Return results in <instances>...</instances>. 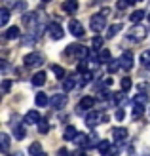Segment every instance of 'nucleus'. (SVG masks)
<instances>
[{
  "mask_svg": "<svg viewBox=\"0 0 150 156\" xmlns=\"http://www.w3.org/2000/svg\"><path fill=\"white\" fill-rule=\"evenodd\" d=\"M40 122V114H38V111H29L25 114V124H38Z\"/></svg>",
  "mask_w": 150,
  "mask_h": 156,
  "instance_id": "14",
  "label": "nucleus"
},
{
  "mask_svg": "<svg viewBox=\"0 0 150 156\" xmlns=\"http://www.w3.org/2000/svg\"><path fill=\"white\" fill-rule=\"evenodd\" d=\"M76 128L74 126H67L65 128V133H63V139H65V141H74V137H76Z\"/></svg>",
  "mask_w": 150,
  "mask_h": 156,
  "instance_id": "16",
  "label": "nucleus"
},
{
  "mask_svg": "<svg viewBox=\"0 0 150 156\" xmlns=\"http://www.w3.org/2000/svg\"><path fill=\"white\" fill-rule=\"evenodd\" d=\"M89 80H93V73L91 71H82V76H80V84H88Z\"/></svg>",
  "mask_w": 150,
  "mask_h": 156,
  "instance_id": "24",
  "label": "nucleus"
},
{
  "mask_svg": "<svg viewBox=\"0 0 150 156\" xmlns=\"http://www.w3.org/2000/svg\"><path fill=\"white\" fill-rule=\"evenodd\" d=\"M29 152L30 154H42V147L38 145V143H33V145H30V149H29Z\"/></svg>",
  "mask_w": 150,
  "mask_h": 156,
  "instance_id": "36",
  "label": "nucleus"
},
{
  "mask_svg": "<svg viewBox=\"0 0 150 156\" xmlns=\"http://www.w3.org/2000/svg\"><path fill=\"white\" fill-rule=\"evenodd\" d=\"M112 95H114V93H110L108 90H101V91H99V99H101V101H106V99H112Z\"/></svg>",
  "mask_w": 150,
  "mask_h": 156,
  "instance_id": "34",
  "label": "nucleus"
},
{
  "mask_svg": "<svg viewBox=\"0 0 150 156\" xmlns=\"http://www.w3.org/2000/svg\"><path fill=\"white\" fill-rule=\"evenodd\" d=\"M8 21H10V10L2 8V12H0V27H6Z\"/></svg>",
  "mask_w": 150,
  "mask_h": 156,
  "instance_id": "23",
  "label": "nucleus"
},
{
  "mask_svg": "<svg viewBox=\"0 0 150 156\" xmlns=\"http://www.w3.org/2000/svg\"><path fill=\"white\" fill-rule=\"evenodd\" d=\"M50 105L55 108V111H59V108H63L67 105V95H53L50 99Z\"/></svg>",
  "mask_w": 150,
  "mask_h": 156,
  "instance_id": "11",
  "label": "nucleus"
},
{
  "mask_svg": "<svg viewBox=\"0 0 150 156\" xmlns=\"http://www.w3.org/2000/svg\"><path fill=\"white\" fill-rule=\"evenodd\" d=\"M101 122H108V114L99 112V111H91L89 114H85V126L88 128H95Z\"/></svg>",
  "mask_w": 150,
  "mask_h": 156,
  "instance_id": "1",
  "label": "nucleus"
},
{
  "mask_svg": "<svg viewBox=\"0 0 150 156\" xmlns=\"http://www.w3.org/2000/svg\"><path fill=\"white\" fill-rule=\"evenodd\" d=\"M125 137H127V129H125V128H114L112 129V139L116 143H122Z\"/></svg>",
  "mask_w": 150,
  "mask_h": 156,
  "instance_id": "12",
  "label": "nucleus"
},
{
  "mask_svg": "<svg viewBox=\"0 0 150 156\" xmlns=\"http://www.w3.org/2000/svg\"><path fill=\"white\" fill-rule=\"evenodd\" d=\"M30 80H33V86H36V88H38V86H44L46 84V73L44 71H38L33 78H30Z\"/></svg>",
  "mask_w": 150,
  "mask_h": 156,
  "instance_id": "15",
  "label": "nucleus"
},
{
  "mask_svg": "<svg viewBox=\"0 0 150 156\" xmlns=\"http://www.w3.org/2000/svg\"><path fill=\"white\" fill-rule=\"evenodd\" d=\"M38 131H40V133H48V131H50L48 120H40V122H38Z\"/></svg>",
  "mask_w": 150,
  "mask_h": 156,
  "instance_id": "31",
  "label": "nucleus"
},
{
  "mask_svg": "<svg viewBox=\"0 0 150 156\" xmlns=\"http://www.w3.org/2000/svg\"><path fill=\"white\" fill-rule=\"evenodd\" d=\"M145 36H146V29L143 25H139V23H135V27L127 30V38H129V40H133V42L145 40Z\"/></svg>",
  "mask_w": 150,
  "mask_h": 156,
  "instance_id": "4",
  "label": "nucleus"
},
{
  "mask_svg": "<svg viewBox=\"0 0 150 156\" xmlns=\"http://www.w3.org/2000/svg\"><path fill=\"white\" fill-rule=\"evenodd\" d=\"M97 57H99V63H108L110 61V51L108 50H101Z\"/></svg>",
  "mask_w": 150,
  "mask_h": 156,
  "instance_id": "25",
  "label": "nucleus"
},
{
  "mask_svg": "<svg viewBox=\"0 0 150 156\" xmlns=\"http://www.w3.org/2000/svg\"><path fill=\"white\" fill-rule=\"evenodd\" d=\"M23 63H25V67H40V65H44V55L38 51H30L29 55H25Z\"/></svg>",
  "mask_w": 150,
  "mask_h": 156,
  "instance_id": "5",
  "label": "nucleus"
},
{
  "mask_svg": "<svg viewBox=\"0 0 150 156\" xmlns=\"http://www.w3.org/2000/svg\"><path fill=\"white\" fill-rule=\"evenodd\" d=\"M122 30V25H112L108 30H106V38H112V36H116V33H120Z\"/></svg>",
  "mask_w": 150,
  "mask_h": 156,
  "instance_id": "30",
  "label": "nucleus"
},
{
  "mask_svg": "<svg viewBox=\"0 0 150 156\" xmlns=\"http://www.w3.org/2000/svg\"><path fill=\"white\" fill-rule=\"evenodd\" d=\"M141 65H145V67H150V50H148V51H143V53H141Z\"/></svg>",
  "mask_w": 150,
  "mask_h": 156,
  "instance_id": "32",
  "label": "nucleus"
},
{
  "mask_svg": "<svg viewBox=\"0 0 150 156\" xmlns=\"http://www.w3.org/2000/svg\"><path fill=\"white\" fill-rule=\"evenodd\" d=\"M0 145H2V151H4V152L10 149V137H8V133H2V135H0Z\"/></svg>",
  "mask_w": 150,
  "mask_h": 156,
  "instance_id": "27",
  "label": "nucleus"
},
{
  "mask_svg": "<svg viewBox=\"0 0 150 156\" xmlns=\"http://www.w3.org/2000/svg\"><path fill=\"white\" fill-rule=\"evenodd\" d=\"M101 46H103V38L95 36V38H93V50H101Z\"/></svg>",
  "mask_w": 150,
  "mask_h": 156,
  "instance_id": "37",
  "label": "nucleus"
},
{
  "mask_svg": "<svg viewBox=\"0 0 150 156\" xmlns=\"http://www.w3.org/2000/svg\"><path fill=\"white\" fill-rule=\"evenodd\" d=\"M63 12H67V13H74L78 10V4L74 2V0H67V2H63Z\"/></svg>",
  "mask_w": 150,
  "mask_h": 156,
  "instance_id": "17",
  "label": "nucleus"
},
{
  "mask_svg": "<svg viewBox=\"0 0 150 156\" xmlns=\"http://www.w3.org/2000/svg\"><path fill=\"white\" fill-rule=\"evenodd\" d=\"M68 30H70V34H74L76 38H82V36H84V27H82V23L76 21V19H70Z\"/></svg>",
  "mask_w": 150,
  "mask_h": 156,
  "instance_id": "9",
  "label": "nucleus"
},
{
  "mask_svg": "<svg viewBox=\"0 0 150 156\" xmlns=\"http://www.w3.org/2000/svg\"><path fill=\"white\" fill-rule=\"evenodd\" d=\"M124 90L122 91H118V93H114V95H112V101H114V103H124V99H125V95H124Z\"/></svg>",
  "mask_w": 150,
  "mask_h": 156,
  "instance_id": "35",
  "label": "nucleus"
},
{
  "mask_svg": "<svg viewBox=\"0 0 150 156\" xmlns=\"http://www.w3.org/2000/svg\"><path fill=\"white\" fill-rule=\"evenodd\" d=\"M120 90H124V91H129V90H131V78H122Z\"/></svg>",
  "mask_w": 150,
  "mask_h": 156,
  "instance_id": "33",
  "label": "nucleus"
},
{
  "mask_svg": "<svg viewBox=\"0 0 150 156\" xmlns=\"http://www.w3.org/2000/svg\"><path fill=\"white\" fill-rule=\"evenodd\" d=\"M4 36L8 38V40H15V38H19V27H10L4 33Z\"/></svg>",
  "mask_w": 150,
  "mask_h": 156,
  "instance_id": "22",
  "label": "nucleus"
},
{
  "mask_svg": "<svg viewBox=\"0 0 150 156\" xmlns=\"http://www.w3.org/2000/svg\"><path fill=\"white\" fill-rule=\"evenodd\" d=\"M135 101H139V103H146V95L145 93H139V95L135 97Z\"/></svg>",
  "mask_w": 150,
  "mask_h": 156,
  "instance_id": "41",
  "label": "nucleus"
},
{
  "mask_svg": "<svg viewBox=\"0 0 150 156\" xmlns=\"http://www.w3.org/2000/svg\"><path fill=\"white\" fill-rule=\"evenodd\" d=\"M106 15L105 13H95V15H91V19H89V27L93 33H101L103 29L106 27Z\"/></svg>",
  "mask_w": 150,
  "mask_h": 156,
  "instance_id": "3",
  "label": "nucleus"
},
{
  "mask_svg": "<svg viewBox=\"0 0 150 156\" xmlns=\"http://www.w3.org/2000/svg\"><path fill=\"white\" fill-rule=\"evenodd\" d=\"M51 71H53V74L57 76L59 80H61V78H65V69H63V67H59V65H53V67H51Z\"/></svg>",
  "mask_w": 150,
  "mask_h": 156,
  "instance_id": "29",
  "label": "nucleus"
},
{
  "mask_svg": "<svg viewBox=\"0 0 150 156\" xmlns=\"http://www.w3.org/2000/svg\"><path fill=\"white\" fill-rule=\"evenodd\" d=\"M93 105H95V99H93L91 95H85L80 99V105H78V114H84V111H91Z\"/></svg>",
  "mask_w": 150,
  "mask_h": 156,
  "instance_id": "6",
  "label": "nucleus"
},
{
  "mask_svg": "<svg viewBox=\"0 0 150 156\" xmlns=\"http://www.w3.org/2000/svg\"><path fill=\"white\" fill-rule=\"evenodd\" d=\"M72 143L76 147H80V149H89V147H91V137H88L85 133H76Z\"/></svg>",
  "mask_w": 150,
  "mask_h": 156,
  "instance_id": "8",
  "label": "nucleus"
},
{
  "mask_svg": "<svg viewBox=\"0 0 150 156\" xmlns=\"http://www.w3.org/2000/svg\"><path fill=\"white\" fill-rule=\"evenodd\" d=\"M48 33L51 34L53 40H61V38L65 36V30H63V27L59 25V23H55V21L48 25Z\"/></svg>",
  "mask_w": 150,
  "mask_h": 156,
  "instance_id": "7",
  "label": "nucleus"
},
{
  "mask_svg": "<svg viewBox=\"0 0 150 156\" xmlns=\"http://www.w3.org/2000/svg\"><path fill=\"white\" fill-rule=\"evenodd\" d=\"M120 63H122V69H125V71H131V69H133V53L129 50L122 53Z\"/></svg>",
  "mask_w": 150,
  "mask_h": 156,
  "instance_id": "10",
  "label": "nucleus"
},
{
  "mask_svg": "<svg viewBox=\"0 0 150 156\" xmlns=\"http://www.w3.org/2000/svg\"><path fill=\"white\" fill-rule=\"evenodd\" d=\"M143 17H145V12H143V10H137V12H133V13H131V17H129V19H131L133 23H141V19H143Z\"/></svg>",
  "mask_w": 150,
  "mask_h": 156,
  "instance_id": "28",
  "label": "nucleus"
},
{
  "mask_svg": "<svg viewBox=\"0 0 150 156\" xmlns=\"http://www.w3.org/2000/svg\"><path fill=\"white\" fill-rule=\"evenodd\" d=\"M118 10H125V8H127V6H131L129 4V0H118Z\"/></svg>",
  "mask_w": 150,
  "mask_h": 156,
  "instance_id": "38",
  "label": "nucleus"
},
{
  "mask_svg": "<svg viewBox=\"0 0 150 156\" xmlns=\"http://www.w3.org/2000/svg\"><path fill=\"white\" fill-rule=\"evenodd\" d=\"M143 112H145V103H139V101H135V103H133V116H135V118H141V116H143Z\"/></svg>",
  "mask_w": 150,
  "mask_h": 156,
  "instance_id": "21",
  "label": "nucleus"
},
{
  "mask_svg": "<svg viewBox=\"0 0 150 156\" xmlns=\"http://www.w3.org/2000/svg\"><path fill=\"white\" fill-rule=\"evenodd\" d=\"M46 2H51V0H44V4H46Z\"/></svg>",
  "mask_w": 150,
  "mask_h": 156,
  "instance_id": "42",
  "label": "nucleus"
},
{
  "mask_svg": "<svg viewBox=\"0 0 150 156\" xmlns=\"http://www.w3.org/2000/svg\"><path fill=\"white\" fill-rule=\"evenodd\" d=\"M97 151H99V154H110V152H114V149L110 147L108 141H101V143L97 145Z\"/></svg>",
  "mask_w": 150,
  "mask_h": 156,
  "instance_id": "18",
  "label": "nucleus"
},
{
  "mask_svg": "<svg viewBox=\"0 0 150 156\" xmlns=\"http://www.w3.org/2000/svg\"><path fill=\"white\" fill-rule=\"evenodd\" d=\"M10 88H12V80H8V78H6V80L2 82V91L8 93V91H10Z\"/></svg>",
  "mask_w": 150,
  "mask_h": 156,
  "instance_id": "39",
  "label": "nucleus"
},
{
  "mask_svg": "<svg viewBox=\"0 0 150 156\" xmlns=\"http://www.w3.org/2000/svg\"><path fill=\"white\" fill-rule=\"evenodd\" d=\"M125 118V112H124V108H118V111H116V120H124Z\"/></svg>",
  "mask_w": 150,
  "mask_h": 156,
  "instance_id": "40",
  "label": "nucleus"
},
{
  "mask_svg": "<svg viewBox=\"0 0 150 156\" xmlns=\"http://www.w3.org/2000/svg\"><path fill=\"white\" fill-rule=\"evenodd\" d=\"M36 107H46V105H50V97L48 95H46V93H36Z\"/></svg>",
  "mask_w": 150,
  "mask_h": 156,
  "instance_id": "20",
  "label": "nucleus"
},
{
  "mask_svg": "<svg viewBox=\"0 0 150 156\" xmlns=\"http://www.w3.org/2000/svg\"><path fill=\"white\" fill-rule=\"evenodd\" d=\"M120 67H122L120 59H110V61H108V71H110V73H116Z\"/></svg>",
  "mask_w": 150,
  "mask_h": 156,
  "instance_id": "26",
  "label": "nucleus"
},
{
  "mask_svg": "<svg viewBox=\"0 0 150 156\" xmlns=\"http://www.w3.org/2000/svg\"><path fill=\"white\" fill-rule=\"evenodd\" d=\"M12 129H13V135H15V139H23V137H25V126H23V124H19V122H13Z\"/></svg>",
  "mask_w": 150,
  "mask_h": 156,
  "instance_id": "13",
  "label": "nucleus"
},
{
  "mask_svg": "<svg viewBox=\"0 0 150 156\" xmlns=\"http://www.w3.org/2000/svg\"><path fill=\"white\" fill-rule=\"evenodd\" d=\"M76 86V76H67L65 80H63V90L65 91H70Z\"/></svg>",
  "mask_w": 150,
  "mask_h": 156,
  "instance_id": "19",
  "label": "nucleus"
},
{
  "mask_svg": "<svg viewBox=\"0 0 150 156\" xmlns=\"http://www.w3.org/2000/svg\"><path fill=\"white\" fill-rule=\"evenodd\" d=\"M67 55H74L78 59H85V57H89V50L85 48V46H80V44H70L67 46Z\"/></svg>",
  "mask_w": 150,
  "mask_h": 156,
  "instance_id": "2",
  "label": "nucleus"
}]
</instances>
